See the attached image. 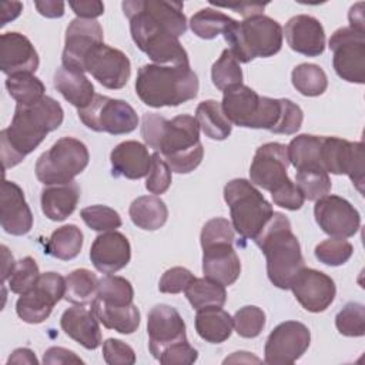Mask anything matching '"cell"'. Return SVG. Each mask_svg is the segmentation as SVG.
<instances>
[{"instance_id": "obj_1", "label": "cell", "mask_w": 365, "mask_h": 365, "mask_svg": "<svg viewBox=\"0 0 365 365\" xmlns=\"http://www.w3.org/2000/svg\"><path fill=\"white\" fill-rule=\"evenodd\" d=\"M130 21V33L137 47L154 63L188 66V54L178 37L187 31L181 1L125 0L121 3Z\"/></svg>"}, {"instance_id": "obj_2", "label": "cell", "mask_w": 365, "mask_h": 365, "mask_svg": "<svg viewBox=\"0 0 365 365\" xmlns=\"http://www.w3.org/2000/svg\"><path fill=\"white\" fill-rule=\"evenodd\" d=\"M221 107L231 124L275 134L291 135L301 128L304 120L301 107L291 100L262 97L245 84L225 90Z\"/></svg>"}, {"instance_id": "obj_3", "label": "cell", "mask_w": 365, "mask_h": 365, "mask_svg": "<svg viewBox=\"0 0 365 365\" xmlns=\"http://www.w3.org/2000/svg\"><path fill=\"white\" fill-rule=\"evenodd\" d=\"M141 137L145 145L155 150L174 173L188 174L202 161L200 125L190 114L167 120L157 113H145L141 120Z\"/></svg>"}, {"instance_id": "obj_4", "label": "cell", "mask_w": 365, "mask_h": 365, "mask_svg": "<svg viewBox=\"0 0 365 365\" xmlns=\"http://www.w3.org/2000/svg\"><path fill=\"white\" fill-rule=\"evenodd\" d=\"M63 118L61 106L48 96L30 106L17 104L10 125L0 133L3 168L20 164L50 131L61 125Z\"/></svg>"}, {"instance_id": "obj_5", "label": "cell", "mask_w": 365, "mask_h": 365, "mask_svg": "<svg viewBox=\"0 0 365 365\" xmlns=\"http://www.w3.org/2000/svg\"><path fill=\"white\" fill-rule=\"evenodd\" d=\"M198 77L188 66L144 64L138 68L135 93L148 107H177L197 97Z\"/></svg>"}, {"instance_id": "obj_6", "label": "cell", "mask_w": 365, "mask_h": 365, "mask_svg": "<svg viewBox=\"0 0 365 365\" xmlns=\"http://www.w3.org/2000/svg\"><path fill=\"white\" fill-rule=\"evenodd\" d=\"M254 242L265 255L269 281L277 288L289 289L292 278L304 267L301 245L292 232L289 220L274 211Z\"/></svg>"}, {"instance_id": "obj_7", "label": "cell", "mask_w": 365, "mask_h": 365, "mask_svg": "<svg viewBox=\"0 0 365 365\" xmlns=\"http://www.w3.org/2000/svg\"><path fill=\"white\" fill-rule=\"evenodd\" d=\"M281 24L264 14L251 16L244 21L230 26L224 38L230 44V51L238 63H250L257 57H271L282 47Z\"/></svg>"}, {"instance_id": "obj_8", "label": "cell", "mask_w": 365, "mask_h": 365, "mask_svg": "<svg viewBox=\"0 0 365 365\" xmlns=\"http://www.w3.org/2000/svg\"><path fill=\"white\" fill-rule=\"evenodd\" d=\"M224 200L230 207L231 224L242 238L254 240L274 214L265 197L244 178H234L225 184Z\"/></svg>"}, {"instance_id": "obj_9", "label": "cell", "mask_w": 365, "mask_h": 365, "mask_svg": "<svg viewBox=\"0 0 365 365\" xmlns=\"http://www.w3.org/2000/svg\"><path fill=\"white\" fill-rule=\"evenodd\" d=\"M90 154L84 143L73 137L57 140L36 163V177L44 185L67 184L88 165Z\"/></svg>"}, {"instance_id": "obj_10", "label": "cell", "mask_w": 365, "mask_h": 365, "mask_svg": "<svg viewBox=\"0 0 365 365\" xmlns=\"http://www.w3.org/2000/svg\"><path fill=\"white\" fill-rule=\"evenodd\" d=\"M78 118L87 128L113 135L128 134L138 125V115L127 101L100 94H96L87 107L78 110Z\"/></svg>"}, {"instance_id": "obj_11", "label": "cell", "mask_w": 365, "mask_h": 365, "mask_svg": "<svg viewBox=\"0 0 365 365\" xmlns=\"http://www.w3.org/2000/svg\"><path fill=\"white\" fill-rule=\"evenodd\" d=\"M319 158L327 173L348 175L356 190L361 194L364 192L365 157L361 141L351 143L344 138L322 135Z\"/></svg>"}, {"instance_id": "obj_12", "label": "cell", "mask_w": 365, "mask_h": 365, "mask_svg": "<svg viewBox=\"0 0 365 365\" xmlns=\"http://www.w3.org/2000/svg\"><path fill=\"white\" fill-rule=\"evenodd\" d=\"M332 66L338 77L348 83H365V34L341 27L329 38Z\"/></svg>"}, {"instance_id": "obj_13", "label": "cell", "mask_w": 365, "mask_h": 365, "mask_svg": "<svg viewBox=\"0 0 365 365\" xmlns=\"http://www.w3.org/2000/svg\"><path fill=\"white\" fill-rule=\"evenodd\" d=\"M66 278L57 272L40 274L36 285L21 294L16 312L27 324H40L48 318L54 305L64 298Z\"/></svg>"}, {"instance_id": "obj_14", "label": "cell", "mask_w": 365, "mask_h": 365, "mask_svg": "<svg viewBox=\"0 0 365 365\" xmlns=\"http://www.w3.org/2000/svg\"><path fill=\"white\" fill-rule=\"evenodd\" d=\"M311 344V332L298 321L278 324L267 338L264 361L268 365H289L299 359Z\"/></svg>"}, {"instance_id": "obj_15", "label": "cell", "mask_w": 365, "mask_h": 365, "mask_svg": "<svg viewBox=\"0 0 365 365\" xmlns=\"http://www.w3.org/2000/svg\"><path fill=\"white\" fill-rule=\"evenodd\" d=\"M84 71L90 73L103 87L118 90L130 78L131 63L121 50L100 43L86 56Z\"/></svg>"}, {"instance_id": "obj_16", "label": "cell", "mask_w": 365, "mask_h": 365, "mask_svg": "<svg viewBox=\"0 0 365 365\" xmlns=\"http://www.w3.org/2000/svg\"><path fill=\"white\" fill-rule=\"evenodd\" d=\"M314 217L319 228L332 238L354 237L361 227L358 210L339 195H325L315 201Z\"/></svg>"}, {"instance_id": "obj_17", "label": "cell", "mask_w": 365, "mask_h": 365, "mask_svg": "<svg viewBox=\"0 0 365 365\" xmlns=\"http://www.w3.org/2000/svg\"><path fill=\"white\" fill-rule=\"evenodd\" d=\"M289 165L287 145L281 143H267L257 148L251 167V184L269 192L289 182L287 168Z\"/></svg>"}, {"instance_id": "obj_18", "label": "cell", "mask_w": 365, "mask_h": 365, "mask_svg": "<svg viewBox=\"0 0 365 365\" xmlns=\"http://www.w3.org/2000/svg\"><path fill=\"white\" fill-rule=\"evenodd\" d=\"M295 299L309 312L325 311L335 298L336 288L334 279L322 271L302 267L289 284Z\"/></svg>"}, {"instance_id": "obj_19", "label": "cell", "mask_w": 365, "mask_h": 365, "mask_svg": "<svg viewBox=\"0 0 365 365\" xmlns=\"http://www.w3.org/2000/svg\"><path fill=\"white\" fill-rule=\"evenodd\" d=\"M103 27L96 20L74 19L66 30L64 50L61 56L63 67L84 73V58L88 51L103 43Z\"/></svg>"}, {"instance_id": "obj_20", "label": "cell", "mask_w": 365, "mask_h": 365, "mask_svg": "<svg viewBox=\"0 0 365 365\" xmlns=\"http://www.w3.org/2000/svg\"><path fill=\"white\" fill-rule=\"evenodd\" d=\"M148 349L157 359L170 345L187 339L185 322L178 311L167 304L153 307L147 318Z\"/></svg>"}, {"instance_id": "obj_21", "label": "cell", "mask_w": 365, "mask_h": 365, "mask_svg": "<svg viewBox=\"0 0 365 365\" xmlns=\"http://www.w3.org/2000/svg\"><path fill=\"white\" fill-rule=\"evenodd\" d=\"M1 228L10 235H24L33 227V214L24 198V192L13 181L3 180L0 195Z\"/></svg>"}, {"instance_id": "obj_22", "label": "cell", "mask_w": 365, "mask_h": 365, "mask_svg": "<svg viewBox=\"0 0 365 365\" xmlns=\"http://www.w3.org/2000/svg\"><path fill=\"white\" fill-rule=\"evenodd\" d=\"M90 259L94 268L103 274L123 269L131 259L128 238L115 230L97 235L90 248Z\"/></svg>"}, {"instance_id": "obj_23", "label": "cell", "mask_w": 365, "mask_h": 365, "mask_svg": "<svg viewBox=\"0 0 365 365\" xmlns=\"http://www.w3.org/2000/svg\"><path fill=\"white\" fill-rule=\"evenodd\" d=\"M38 63V54L24 34L9 31L0 36V68L4 74L34 73Z\"/></svg>"}, {"instance_id": "obj_24", "label": "cell", "mask_w": 365, "mask_h": 365, "mask_svg": "<svg viewBox=\"0 0 365 365\" xmlns=\"http://www.w3.org/2000/svg\"><path fill=\"white\" fill-rule=\"evenodd\" d=\"M288 46L304 56L317 57L325 50V31L318 19L308 14L291 17L284 31Z\"/></svg>"}, {"instance_id": "obj_25", "label": "cell", "mask_w": 365, "mask_h": 365, "mask_svg": "<svg viewBox=\"0 0 365 365\" xmlns=\"http://www.w3.org/2000/svg\"><path fill=\"white\" fill-rule=\"evenodd\" d=\"M204 277L222 284L232 285L241 274V262L232 242H217L202 247Z\"/></svg>"}, {"instance_id": "obj_26", "label": "cell", "mask_w": 365, "mask_h": 365, "mask_svg": "<svg viewBox=\"0 0 365 365\" xmlns=\"http://www.w3.org/2000/svg\"><path fill=\"white\" fill-rule=\"evenodd\" d=\"M111 173L114 177H124L128 180H138L148 175L153 155L147 145L128 140L117 144L111 154Z\"/></svg>"}, {"instance_id": "obj_27", "label": "cell", "mask_w": 365, "mask_h": 365, "mask_svg": "<svg viewBox=\"0 0 365 365\" xmlns=\"http://www.w3.org/2000/svg\"><path fill=\"white\" fill-rule=\"evenodd\" d=\"M93 308L74 305L66 309L60 318L61 329L71 339L86 349H96L101 345V331Z\"/></svg>"}, {"instance_id": "obj_28", "label": "cell", "mask_w": 365, "mask_h": 365, "mask_svg": "<svg viewBox=\"0 0 365 365\" xmlns=\"http://www.w3.org/2000/svg\"><path fill=\"white\" fill-rule=\"evenodd\" d=\"M80 200V187L76 181L47 185L41 191V211L51 221H63L71 215Z\"/></svg>"}, {"instance_id": "obj_29", "label": "cell", "mask_w": 365, "mask_h": 365, "mask_svg": "<svg viewBox=\"0 0 365 365\" xmlns=\"http://www.w3.org/2000/svg\"><path fill=\"white\" fill-rule=\"evenodd\" d=\"M56 90L71 106L80 108L87 107L94 98V86L81 71L70 70L66 67L57 68L54 74Z\"/></svg>"}, {"instance_id": "obj_30", "label": "cell", "mask_w": 365, "mask_h": 365, "mask_svg": "<svg viewBox=\"0 0 365 365\" xmlns=\"http://www.w3.org/2000/svg\"><path fill=\"white\" fill-rule=\"evenodd\" d=\"M91 308L98 321L107 328L120 334H133L140 325V311L134 304L108 305L98 299L91 301Z\"/></svg>"}, {"instance_id": "obj_31", "label": "cell", "mask_w": 365, "mask_h": 365, "mask_svg": "<svg viewBox=\"0 0 365 365\" xmlns=\"http://www.w3.org/2000/svg\"><path fill=\"white\" fill-rule=\"evenodd\" d=\"M234 322L231 315L222 307L198 309L195 315V331L210 344H221L232 334Z\"/></svg>"}, {"instance_id": "obj_32", "label": "cell", "mask_w": 365, "mask_h": 365, "mask_svg": "<svg viewBox=\"0 0 365 365\" xmlns=\"http://www.w3.org/2000/svg\"><path fill=\"white\" fill-rule=\"evenodd\" d=\"M134 225L145 231L160 230L168 218L165 202L157 195H143L135 198L128 208Z\"/></svg>"}, {"instance_id": "obj_33", "label": "cell", "mask_w": 365, "mask_h": 365, "mask_svg": "<svg viewBox=\"0 0 365 365\" xmlns=\"http://www.w3.org/2000/svg\"><path fill=\"white\" fill-rule=\"evenodd\" d=\"M195 118L202 133L211 140H225L232 130L230 120L225 117L222 107L215 100H205L197 106Z\"/></svg>"}, {"instance_id": "obj_34", "label": "cell", "mask_w": 365, "mask_h": 365, "mask_svg": "<svg viewBox=\"0 0 365 365\" xmlns=\"http://www.w3.org/2000/svg\"><path fill=\"white\" fill-rule=\"evenodd\" d=\"M184 292L195 311L211 307H224L227 301L225 287L207 277L194 278Z\"/></svg>"}, {"instance_id": "obj_35", "label": "cell", "mask_w": 365, "mask_h": 365, "mask_svg": "<svg viewBox=\"0 0 365 365\" xmlns=\"http://www.w3.org/2000/svg\"><path fill=\"white\" fill-rule=\"evenodd\" d=\"M83 247V232L81 230L74 224L63 225L57 230H54L48 238L47 242V254L51 257L68 261L76 258Z\"/></svg>"}, {"instance_id": "obj_36", "label": "cell", "mask_w": 365, "mask_h": 365, "mask_svg": "<svg viewBox=\"0 0 365 365\" xmlns=\"http://www.w3.org/2000/svg\"><path fill=\"white\" fill-rule=\"evenodd\" d=\"M98 278L87 268H78L66 277L64 299L74 305H86L97 295Z\"/></svg>"}, {"instance_id": "obj_37", "label": "cell", "mask_w": 365, "mask_h": 365, "mask_svg": "<svg viewBox=\"0 0 365 365\" xmlns=\"http://www.w3.org/2000/svg\"><path fill=\"white\" fill-rule=\"evenodd\" d=\"M321 141H322V135L299 134L294 137L291 143L287 145L289 164H292L295 170H301L312 165L322 167L321 158H319Z\"/></svg>"}, {"instance_id": "obj_38", "label": "cell", "mask_w": 365, "mask_h": 365, "mask_svg": "<svg viewBox=\"0 0 365 365\" xmlns=\"http://www.w3.org/2000/svg\"><path fill=\"white\" fill-rule=\"evenodd\" d=\"M6 88L17 104L30 106L44 97V84L33 73H17L7 76Z\"/></svg>"}, {"instance_id": "obj_39", "label": "cell", "mask_w": 365, "mask_h": 365, "mask_svg": "<svg viewBox=\"0 0 365 365\" xmlns=\"http://www.w3.org/2000/svg\"><path fill=\"white\" fill-rule=\"evenodd\" d=\"M235 23L234 19L224 14L222 11L211 7L201 9L190 20V29L195 36L204 40L215 38L218 34H224L225 30Z\"/></svg>"}, {"instance_id": "obj_40", "label": "cell", "mask_w": 365, "mask_h": 365, "mask_svg": "<svg viewBox=\"0 0 365 365\" xmlns=\"http://www.w3.org/2000/svg\"><path fill=\"white\" fill-rule=\"evenodd\" d=\"M292 86L302 96L317 97L325 93L328 87V78L325 71L312 63L298 64L291 73Z\"/></svg>"}, {"instance_id": "obj_41", "label": "cell", "mask_w": 365, "mask_h": 365, "mask_svg": "<svg viewBox=\"0 0 365 365\" xmlns=\"http://www.w3.org/2000/svg\"><path fill=\"white\" fill-rule=\"evenodd\" d=\"M295 184L308 201H317L331 191V178L328 173L318 165L297 170Z\"/></svg>"}, {"instance_id": "obj_42", "label": "cell", "mask_w": 365, "mask_h": 365, "mask_svg": "<svg viewBox=\"0 0 365 365\" xmlns=\"http://www.w3.org/2000/svg\"><path fill=\"white\" fill-rule=\"evenodd\" d=\"M133 298L134 289L128 279L110 274L98 279L96 299L108 305H128Z\"/></svg>"}, {"instance_id": "obj_43", "label": "cell", "mask_w": 365, "mask_h": 365, "mask_svg": "<svg viewBox=\"0 0 365 365\" xmlns=\"http://www.w3.org/2000/svg\"><path fill=\"white\" fill-rule=\"evenodd\" d=\"M211 80L212 84L221 91L242 84V70L230 48L222 50L218 60L212 64Z\"/></svg>"}, {"instance_id": "obj_44", "label": "cell", "mask_w": 365, "mask_h": 365, "mask_svg": "<svg viewBox=\"0 0 365 365\" xmlns=\"http://www.w3.org/2000/svg\"><path fill=\"white\" fill-rule=\"evenodd\" d=\"M80 215L88 228L98 232L114 231L118 227H121L120 214L114 208L107 205L96 204L86 207L80 211Z\"/></svg>"}, {"instance_id": "obj_45", "label": "cell", "mask_w": 365, "mask_h": 365, "mask_svg": "<svg viewBox=\"0 0 365 365\" xmlns=\"http://www.w3.org/2000/svg\"><path fill=\"white\" fill-rule=\"evenodd\" d=\"M335 327L345 336L365 335V307L359 302H348L335 317Z\"/></svg>"}, {"instance_id": "obj_46", "label": "cell", "mask_w": 365, "mask_h": 365, "mask_svg": "<svg viewBox=\"0 0 365 365\" xmlns=\"http://www.w3.org/2000/svg\"><path fill=\"white\" fill-rule=\"evenodd\" d=\"M40 277L38 265L34 258L24 257L19 259L9 277V289L14 294H24L31 289Z\"/></svg>"}, {"instance_id": "obj_47", "label": "cell", "mask_w": 365, "mask_h": 365, "mask_svg": "<svg viewBox=\"0 0 365 365\" xmlns=\"http://www.w3.org/2000/svg\"><path fill=\"white\" fill-rule=\"evenodd\" d=\"M314 252L319 262L329 267H338L352 257L354 247L345 238H329L319 242Z\"/></svg>"}, {"instance_id": "obj_48", "label": "cell", "mask_w": 365, "mask_h": 365, "mask_svg": "<svg viewBox=\"0 0 365 365\" xmlns=\"http://www.w3.org/2000/svg\"><path fill=\"white\" fill-rule=\"evenodd\" d=\"M232 322L240 336L255 338L265 327V312L255 305H245L235 312Z\"/></svg>"}, {"instance_id": "obj_49", "label": "cell", "mask_w": 365, "mask_h": 365, "mask_svg": "<svg viewBox=\"0 0 365 365\" xmlns=\"http://www.w3.org/2000/svg\"><path fill=\"white\" fill-rule=\"evenodd\" d=\"M171 185V168L164 161V158L155 151L153 154L151 168L145 180V188L151 194H164Z\"/></svg>"}, {"instance_id": "obj_50", "label": "cell", "mask_w": 365, "mask_h": 365, "mask_svg": "<svg viewBox=\"0 0 365 365\" xmlns=\"http://www.w3.org/2000/svg\"><path fill=\"white\" fill-rule=\"evenodd\" d=\"M201 247L217 242H234V227L227 218H212L207 221L200 235Z\"/></svg>"}, {"instance_id": "obj_51", "label": "cell", "mask_w": 365, "mask_h": 365, "mask_svg": "<svg viewBox=\"0 0 365 365\" xmlns=\"http://www.w3.org/2000/svg\"><path fill=\"white\" fill-rule=\"evenodd\" d=\"M197 358H198L197 349L191 346L187 339H184L167 346L160 354L157 361H160V364H164V365H190V364H194Z\"/></svg>"}, {"instance_id": "obj_52", "label": "cell", "mask_w": 365, "mask_h": 365, "mask_svg": "<svg viewBox=\"0 0 365 365\" xmlns=\"http://www.w3.org/2000/svg\"><path fill=\"white\" fill-rule=\"evenodd\" d=\"M103 358L108 365H133L135 362L134 349L115 338L103 342Z\"/></svg>"}, {"instance_id": "obj_53", "label": "cell", "mask_w": 365, "mask_h": 365, "mask_svg": "<svg viewBox=\"0 0 365 365\" xmlns=\"http://www.w3.org/2000/svg\"><path fill=\"white\" fill-rule=\"evenodd\" d=\"M194 278L195 277L190 269L184 267H173L160 278L158 289L164 294H178L182 292Z\"/></svg>"}, {"instance_id": "obj_54", "label": "cell", "mask_w": 365, "mask_h": 365, "mask_svg": "<svg viewBox=\"0 0 365 365\" xmlns=\"http://www.w3.org/2000/svg\"><path fill=\"white\" fill-rule=\"evenodd\" d=\"M271 195H272V201H274L275 205H278L281 208H285V210H289V211L299 210L304 205V201H305L299 188L292 181L281 185L279 188L272 191Z\"/></svg>"}, {"instance_id": "obj_55", "label": "cell", "mask_w": 365, "mask_h": 365, "mask_svg": "<svg viewBox=\"0 0 365 365\" xmlns=\"http://www.w3.org/2000/svg\"><path fill=\"white\" fill-rule=\"evenodd\" d=\"M43 362L47 365H58V364H83V359L76 355V352L61 348L51 346L44 352Z\"/></svg>"}, {"instance_id": "obj_56", "label": "cell", "mask_w": 365, "mask_h": 365, "mask_svg": "<svg viewBox=\"0 0 365 365\" xmlns=\"http://www.w3.org/2000/svg\"><path fill=\"white\" fill-rule=\"evenodd\" d=\"M68 6L77 14L78 19L94 20L96 17L104 13V4L98 0H87V1H70Z\"/></svg>"}, {"instance_id": "obj_57", "label": "cell", "mask_w": 365, "mask_h": 365, "mask_svg": "<svg viewBox=\"0 0 365 365\" xmlns=\"http://www.w3.org/2000/svg\"><path fill=\"white\" fill-rule=\"evenodd\" d=\"M37 11L44 16V17H48V19H57V17H61L64 14V3L63 1H50V0H46V1H36L34 3Z\"/></svg>"}, {"instance_id": "obj_58", "label": "cell", "mask_w": 365, "mask_h": 365, "mask_svg": "<svg viewBox=\"0 0 365 365\" xmlns=\"http://www.w3.org/2000/svg\"><path fill=\"white\" fill-rule=\"evenodd\" d=\"M218 7H225V9H232L237 13H240L241 16H244L245 19L251 17V16H259L262 14L264 9H265V3H240V4H217Z\"/></svg>"}, {"instance_id": "obj_59", "label": "cell", "mask_w": 365, "mask_h": 365, "mask_svg": "<svg viewBox=\"0 0 365 365\" xmlns=\"http://www.w3.org/2000/svg\"><path fill=\"white\" fill-rule=\"evenodd\" d=\"M0 7H1V23H0L1 27L6 26L9 21L14 20L16 17H19L23 10V4L20 1H3Z\"/></svg>"}, {"instance_id": "obj_60", "label": "cell", "mask_w": 365, "mask_h": 365, "mask_svg": "<svg viewBox=\"0 0 365 365\" xmlns=\"http://www.w3.org/2000/svg\"><path fill=\"white\" fill-rule=\"evenodd\" d=\"M364 3H356L349 9L348 13V20H349V27L359 31L365 33L364 30Z\"/></svg>"}, {"instance_id": "obj_61", "label": "cell", "mask_w": 365, "mask_h": 365, "mask_svg": "<svg viewBox=\"0 0 365 365\" xmlns=\"http://www.w3.org/2000/svg\"><path fill=\"white\" fill-rule=\"evenodd\" d=\"M37 358L29 348H19L13 351L10 358L7 359V364H34L37 365Z\"/></svg>"}, {"instance_id": "obj_62", "label": "cell", "mask_w": 365, "mask_h": 365, "mask_svg": "<svg viewBox=\"0 0 365 365\" xmlns=\"http://www.w3.org/2000/svg\"><path fill=\"white\" fill-rule=\"evenodd\" d=\"M1 251H3V274H1V279L3 282L6 279H9L11 271H13V267H14V259H13V255L9 252V248L6 245H1Z\"/></svg>"}]
</instances>
